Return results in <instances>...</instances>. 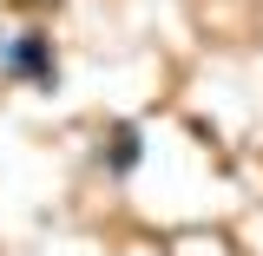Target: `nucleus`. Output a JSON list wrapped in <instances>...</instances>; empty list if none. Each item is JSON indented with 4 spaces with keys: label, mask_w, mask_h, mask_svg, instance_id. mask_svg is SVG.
<instances>
[{
    "label": "nucleus",
    "mask_w": 263,
    "mask_h": 256,
    "mask_svg": "<svg viewBox=\"0 0 263 256\" xmlns=\"http://www.w3.org/2000/svg\"><path fill=\"white\" fill-rule=\"evenodd\" d=\"M0 79H20L33 92H60V46L46 27H20L0 40Z\"/></svg>",
    "instance_id": "nucleus-1"
},
{
    "label": "nucleus",
    "mask_w": 263,
    "mask_h": 256,
    "mask_svg": "<svg viewBox=\"0 0 263 256\" xmlns=\"http://www.w3.org/2000/svg\"><path fill=\"white\" fill-rule=\"evenodd\" d=\"M99 158H105L112 178H132L138 158H145V125H138V119H119V125L105 131V151H99Z\"/></svg>",
    "instance_id": "nucleus-2"
},
{
    "label": "nucleus",
    "mask_w": 263,
    "mask_h": 256,
    "mask_svg": "<svg viewBox=\"0 0 263 256\" xmlns=\"http://www.w3.org/2000/svg\"><path fill=\"white\" fill-rule=\"evenodd\" d=\"M13 7H60V0H13Z\"/></svg>",
    "instance_id": "nucleus-3"
}]
</instances>
